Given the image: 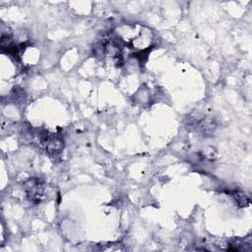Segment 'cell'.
<instances>
[{"label":"cell","instance_id":"2","mask_svg":"<svg viewBox=\"0 0 252 252\" xmlns=\"http://www.w3.org/2000/svg\"><path fill=\"white\" fill-rule=\"evenodd\" d=\"M232 198L235 200V202L240 206V207H246L249 204V198L240 190H233L228 192Z\"/></svg>","mask_w":252,"mask_h":252},{"label":"cell","instance_id":"1","mask_svg":"<svg viewBox=\"0 0 252 252\" xmlns=\"http://www.w3.org/2000/svg\"><path fill=\"white\" fill-rule=\"evenodd\" d=\"M25 192L28 199L34 203H40L44 198V186L43 182L38 178H31L25 181Z\"/></svg>","mask_w":252,"mask_h":252}]
</instances>
